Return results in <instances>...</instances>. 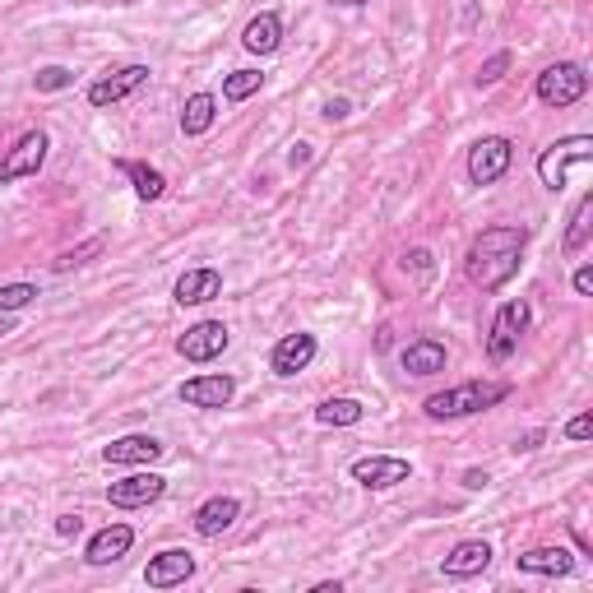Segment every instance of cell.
Instances as JSON below:
<instances>
[{
    "label": "cell",
    "mask_w": 593,
    "mask_h": 593,
    "mask_svg": "<svg viewBox=\"0 0 593 593\" xmlns=\"http://www.w3.org/2000/svg\"><path fill=\"white\" fill-rule=\"evenodd\" d=\"M525 246H529V227H515V223H496V227H483L473 236L468 246V260H464V274L473 288L483 293H496L519 274V260H525Z\"/></svg>",
    "instance_id": "1"
},
{
    "label": "cell",
    "mask_w": 593,
    "mask_h": 593,
    "mask_svg": "<svg viewBox=\"0 0 593 593\" xmlns=\"http://www.w3.org/2000/svg\"><path fill=\"white\" fill-rule=\"evenodd\" d=\"M510 394V385H496V381H464L455 390H436L422 399V413L432 422H455V417H473V413H487L496 409Z\"/></svg>",
    "instance_id": "2"
},
{
    "label": "cell",
    "mask_w": 593,
    "mask_h": 593,
    "mask_svg": "<svg viewBox=\"0 0 593 593\" xmlns=\"http://www.w3.org/2000/svg\"><path fill=\"white\" fill-rule=\"evenodd\" d=\"M584 162H593V135H565L538 153V177L548 191H565L571 168H584Z\"/></svg>",
    "instance_id": "3"
},
{
    "label": "cell",
    "mask_w": 593,
    "mask_h": 593,
    "mask_svg": "<svg viewBox=\"0 0 593 593\" xmlns=\"http://www.w3.org/2000/svg\"><path fill=\"white\" fill-rule=\"evenodd\" d=\"M533 93H538V103L542 107H575L584 93H589V70L580 65V61H557V65H548L538 75V84H533Z\"/></svg>",
    "instance_id": "4"
},
{
    "label": "cell",
    "mask_w": 593,
    "mask_h": 593,
    "mask_svg": "<svg viewBox=\"0 0 593 593\" xmlns=\"http://www.w3.org/2000/svg\"><path fill=\"white\" fill-rule=\"evenodd\" d=\"M46 149H52V139H46V130H23L10 153L0 158V186H14V181H29L42 172L46 162Z\"/></svg>",
    "instance_id": "5"
},
{
    "label": "cell",
    "mask_w": 593,
    "mask_h": 593,
    "mask_svg": "<svg viewBox=\"0 0 593 593\" xmlns=\"http://www.w3.org/2000/svg\"><path fill=\"white\" fill-rule=\"evenodd\" d=\"M529 329V306L525 301H506L501 311L491 316V329H487V358L491 362H510L519 339H525Z\"/></svg>",
    "instance_id": "6"
},
{
    "label": "cell",
    "mask_w": 593,
    "mask_h": 593,
    "mask_svg": "<svg viewBox=\"0 0 593 593\" xmlns=\"http://www.w3.org/2000/svg\"><path fill=\"white\" fill-rule=\"evenodd\" d=\"M510 162H515L510 139L506 135H487V139H478V145L468 149V181L473 186H496L510 172Z\"/></svg>",
    "instance_id": "7"
},
{
    "label": "cell",
    "mask_w": 593,
    "mask_h": 593,
    "mask_svg": "<svg viewBox=\"0 0 593 593\" xmlns=\"http://www.w3.org/2000/svg\"><path fill=\"white\" fill-rule=\"evenodd\" d=\"M149 84V65L145 61H130L121 70H107V75H98L88 84V107H116V103H126L130 93H139Z\"/></svg>",
    "instance_id": "8"
},
{
    "label": "cell",
    "mask_w": 593,
    "mask_h": 593,
    "mask_svg": "<svg viewBox=\"0 0 593 593\" xmlns=\"http://www.w3.org/2000/svg\"><path fill=\"white\" fill-rule=\"evenodd\" d=\"M162 491H168V478L153 468H139V473H126L121 483H112L107 487V501L116 510H145L153 501H162Z\"/></svg>",
    "instance_id": "9"
},
{
    "label": "cell",
    "mask_w": 593,
    "mask_h": 593,
    "mask_svg": "<svg viewBox=\"0 0 593 593\" xmlns=\"http://www.w3.org/2000/svg\"><path fill=\"white\" fill-rule=\"evenodd\" d=\"M348 473H352V483L367 491H390V487L413 478V464L403 455H367V459H352Z\"/></svg>",
    "instance_id": "10"
},
{
    "label": "cell",
    "mask_w": 593,
    "mask_h": 593,
    "mask_svg": "<svg viewBox=\"0 0 593 593\" xmlns=\"http://www.w3.org/2000/svg\"><path fill=\"white\" fill-rule=\"evenodd\" d=\"M227 343H232V329L223 325V320H200V325H191L186 335L177 339V352L186 362H213V358H223L227 352Z\"/></svg>",
    "instance_id": "11"
},
{
    "label": "cell",
    "mask_w": 593,
    "mask_h": 593,
    "mask_svg": "<svg viewBox=\"0 0 593 593\" xmlns=\"http://www.w3.org/2000/svg\"><path fill=\"white\" fill-rule=\"evenodd\" d=\"M162 445L158 436H145V432H130V436H116L112 445H103V459L116 464V468H149L162 459Z\"/></svg>",
    "instance_id": "12"
},
{
    "label": "cell",
    "mask_w": 593,
    "mask_h": 593,
    "mask_svg": "<svg viewBox=\"0 0 593 593\" xmlns=\"http://www.w3.org/2000/svg\"><path fill=\"white\" fill-rule=\"evenodd\" d=\"M191 575H195V557L186 552V548H162L145 565V584L149 589H177V584H186Z\"/></svg>",
    "instance_id": "13"
},
{
    "label": "cell",
    "mask_w": 593,
    "mask_h": 593,
    "mask_svg": "<svg viewBox=\"0 0 593 593\" xmlns=\"http://www.w3.org/2000/svg\"><path fill=\"white\" fill-rule=\"evenodd\" d=\"M232 394H236V381L223 371L219 375H191V381H181V390H177V399L191 403V409H227Z\"/></svg>",
    "instance_id": "14"
},
{
    "label": "cell",
    "mask_w": 593,
    "mask_h": 593,
    "mask_svg": "<svg viewBox=\"0 0 593 593\" xmlns=\"http://www.w3.org/2000/svg\"><path fill=\"white\" fill-rule=\"evenodd\" d=\"M316 352H320L316 335H283L274 343V352H269V371L274 375H297V371H306L316 362Z\"/></svg>",
    "instance_id": "15"
},
{
    "label": "cell",
    "mask_w": 593,
    "mask_h": 593,
    "mask_svg": "<svg viewBox=\"0 0 593 593\" xmlns=\"http://www.w3.org/2000/svg\"><path fill=\"white\" fill-rule=\"evenodd\" d=\"M491 565V548L483 538H464V542H455L449 548V557L441 561V571L449 575V580H473V575H483Z\"/></svg>",
    "instance_id": "16"
},
{
    "label": "cell",
    "mask_w": 593,
    "mask_h": 593,
    "mask_svg": "<svg viewBox=\"0 0 593 593\" xmlns=\"http://www.w3.org/2000/svg\"><path fill=\"white\" fill-rule=\"evenodd\" d=\"M130 548H135V529L130 525H107V529H98L88 538L84 561L88 565H112V561H121Z\"/></svg>",
    "instance_id": "17"
},
{
    "label": "cell",
    "mask_w": 593,
    "mask_h": 593,
    "mask_svg": "<svg viewBox=\"0 0 593 593\" xmlns=\"http://www.w3.org/2000/svg\"><path fill=\"white\" fill-rule=\"evenodd\" d=\"M172 297L181 301V306H204V301H213V297H223V274L213 269V265H200V269H186L181 278H177V288H172Z\"/></svg>",
    "instance_id": "18"
},
{
    "label": "cell",
    "mask_w": 593,
    "mask_h": 593,
    "mask_svg": "<svg viewBox=\"0 0 593 593\" xmlns=\"http://www.w3.org/2000/svg\"><path fill=\"white\" fill-rule=\"evenodd\" d=\"M236 519H242V501H236V496H209V501L195 510V533L200 538H223Z\"/></svg>",
    "instance_id": "19"
},
{
    "label": "cell",
    "mask_w": 593,
    "mask_h": 593,
    "mask_svg": "<svg viewBox=\"0 0 593 593\" xmlns=\"http://www.w3.org/2000/svg\"><path fill=\"white\" fill-rule=\"evenodd\" d=\"M242 46H246V52H255V56H274L278 46H283V19H278V10H260L246 29H242Z\"/></svg>",
    "instance_id": "20"
},
{
    "label": "cell",
    "mask_w": 593,
    "mask_h": 593,
    "mask_svg": "<svg viewBox=\"0 0 593 593\" xmlns=\"http://www.w3.org/2000/svg\"><path fill=\"white\" fill-rule=\"evenodd\" d=\"M515 565L525 575H548V580H561V575H571L575 571V557L565 552V548H529V552H519Z\"/></svg>",
    "instance_id": "21"
},
{
    "label": "cell",
    "mask_w": 593,
    "mask_h": 593,
    "mask_svg": "<svg viewBox=\"0 0 593 593\" xmlns=\"http://www.w3.org/2000/svg\"><path fill=\"white\" fill-rule=\"evenodd\" d=\"M213 121H219V98L213 93H191L181 107V135L186 139H200L213 130Z\"/></svg>",
    "instance_id": "22"
},
{
    "label": "cell",
    "mask_w": 593,
    "mask_h": 593,
    "mask_svg": "<svg viewBox=\"0 0 593 593\" xmlns=\"http://www.w3.org/2000/svg\"><path fill=\"white\" fill-rule=\"evenodd\" d=\"M445 358H449V352H445V343L441 339H417V343H409V348H403V371H409V375H436V371H445Z\"/></svg>",
    "instance_id": "23"
},
{
    "label": "cell",
    "mask_w": 593,
    "mask_h": 593,
    "mask_svg": "<svg viewBox=\"0 0 593 593\" xmlns=\"http://www.w3.org/2000/svg\"><path fill=\"white\" fill-rule=\"evenodd\" d=\"M116 168H121L126 177H130V186H135V195L139 200H162V195H168V177H162L158 168H149V162H130V158H121V162H116Z\"/></svg>",
    "instance_id": "24"
},
{
    "label": "cell",
    "mask_w": 593,
    "mask_h": 593,
    "mask_svg": "<svg viewBox=\"0 0 593 593\" xmlns=\"http://www.w3.org/2000/svg\"><path fill=\"white\" fill-rule=\"evenodd\" d=\"M367 417V403L362 399H325L316 409V422L320 426H358Z\"/></svg>",
    "instance_id": "25"
},
{
    "label": "cell",
    "mask_w": 593,
    "mask_h": 593,
    "mask_svg": "<svg viewBox=\"0 0 593 593\" xmlns=\"http://www.w3.org/2000/svg\"><path fill=\"white\" fill-rule=\"evenodd\" d=\"M589 232H593V195H584L571 213V227H565V255H580L589 246Z\"/></svg>",
    "instance_id": "26"
},
{
    "label": "cell",
    "mask_w": 593,
    "mask_h": 593,
    "mask_svg": "<svg viewBox=\"0 0 593 593\" xmlns=\"http://www.w3.org/2000/svg\"><path fill=\"white\" fill-rule=\"evenodd\" d=\"M260 84H265V75H260V70H232V75L223 80V98H227V103H246L251 93H260Z\"/></svg>",
    "instance_id": "27"
},
{
    "label": "cell",
    "mask_w": 593,
    "mask_h": 593,
    "mask_svg": "<svg viewBox=\"0 0 593 593\" xmlns=\"http://www.w3.org/2000/svg\"><path fill=\"white\" fill-rule=\"evenodd\" d=\"M103 246H107V236H88L84 246H75V251H61V255H56V274H70V269L88 265L93 255H103Z\"/></svg>",
    "instance_id": "28"
},
{
    "label": "cell",
    "mask_w": 593,
    "mask_h": 593,
    "mask_svg": "<svg viewBox=\"0 0 593 593\" xmlns=\"http://www.w3.org/2000/svg\"><path fill=\"white\" fill-rule=\"evenodd\" d=\"M33 301H38V283H6V288H0V316H14Z\"/></svg>",
    "instance_id": "29"
},
{
    "label": "cell",
    "mask_w": 593,
    "mask_h": 593,
    "mask_svg": "<svg viewBox=\"0 0 593 593\" xmlns=\"http://www.w3.org/2000/svg\"><path fill=\"white\" fill-rule=\"evenodd\" d=\"M38 93H61V88H75V70L70 65H42L38 75H33Z\"/></svg>",
    "instance_id": "30"
},
{
    "label": "cell",
    "mask_w": 593,
    "mask_h": 593,
    "mask_svg": "<svg viewBox=\"0 0 593 593\" xmlns=\"http://www.w3.org/2000/svg\"><path fill=\"white\" fill-rule=\"evenodd\" d=\"M510 70V52H496V56H487L483 61V70H478V88H487V84H496Z\"/></svg>",
    "instance_id": "31"
},
{
    "label": "cell",
    "mask_w": 593,
    "mask_h": 593,
    "mask_svg": "<svg viewBox=\"0 0 593 593\" xmlns=\"http://www.w3.org/2000/svg\"><path fill=\"white\" fill-rule=\"evenodd\" d=\"M589 436H593V417H589V413H580V417L565 422V441H589Z\"/></svg>",
    "instance_id": "32"
},
{
    "label": "cell",
    "mask_w": 593,
    "mask_h": 593,
    "mask_svg": "<svg viewBox=\"0 0 593 593\" xmlns=\"http://www.w3.org/2000/svg\"><path fill=\"white\" fill-rule=\"evenodd\" d=\"M84 533V515H61L56 519V538H80Z\"/></svg>",
    "instance_id": "33"
},
{
    "label": "cell",
    "mask_w": 593,
    "mask_h": 593,
    "mask_svg": "<svg viewBox=\"0 0 593 593\" xmlns=\"http://www.w3.org/2000/svg\"><path fill=\"white\" fill-rule=\"evenodd\" d=\"M403 269H417V278H432V251H413L403 260Z\"/></svg>",
    "instance_id": "34"
},
{
    "label": "cell",
    "mask_w": 593,
    "mask_h": 593,
    "mask_svg": "<svg viewBox=\"0 0 593 593\" xmlns=\"http://www.w3.org/2000/svg\"><path fill=\"white\" fill-rule=\"evenodd\" d=\"M348 116V98H329L325 103V121H343Z\"/></svg>",
    "instance_id": "35"
},
{
    "label": "cell",
    "mask_w": 593,
    "mask_h": 593,
    "mask_svg": "<svg viewBox=\"0 0 593 593\" xmlns=\"http://www.w3.org/2000/svg\"><path fill=\"white\" fill-rule=\"evenodd\" d=\"M575 293H580V297H589V293H593V269H589V265H580V269H575Z\"/></svg>",
    "instance_id": "36"
},
{
    "label": "cell",
    "mask_w": 593,
    "mask_h": 593,
    "mask_svg": "<svg viewBox=\"0 0 593 593\" xmlns=\"http://www.w3.org/2000/svg\"><path fill=\"white\" fill-rule=\"evenodd\" d=\"M538 445H542V432H529V436L515 441V455H529V449H538Z\"/></svg>",
    "instance_id": "37"
},
{
    "label": "cell",
    "mask_w": 593,
    "mask_h": 593,
    "mask_svg": "<svg viewBox=\"0 0 593 593\" xmlns=\"http://www.w3.org/2000/svg\"><path fill=\"white\" fill-rule=\"evenodd\" d=\"M491 478H487V468H468L464 473V487H473V491H478V487H487Z\"/></svg>",
    "instance_id": "38"
},
{
    "label": "cell",
    "mask_w": 593,
    "mask_h": 593,
    "mask_svg": "<svg viewBox=\"0 0 593 593\" xmlns=\"http://www.w3.org/2000/svg\"><path fill=\"white\" fill-rule=\"evenodd\" d=\"M335 6H371V0H335Z\"/></svg>",
    "instance_id": "39"
},
{
    "label": "cell",
    "mask_w": 593,
    "mask_h": 593,
    "mask_svg": "<svg viewBox=\"0 0 593 593\" xmlns=\"http://www.w3.org/2000/svg\"><path fill=\"white\" fill-rule=\"evenodd\" d=\"M6 335H10V320H6V316H0V339H6Z\"/></svg>",
    "instance_id": "40"
}]
</instances>
